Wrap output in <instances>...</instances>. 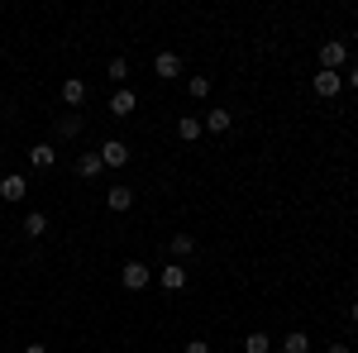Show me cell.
<instances>
[{
  "label": "cell",
  "instance_id": "obj_10",
  "mask_svg": "<svg viewBox=\"0 0 358 353\" xmlns=\"http://www.w3.org/2000/svg\"><path fill=\"white\" fill-rule=\"evenodd\" d=\"M101 172H106L101 153H77V177H82V182H96Z\"/></svg>",
  "mask_w": 358,
  "mask_h": 353
},
{
  "label": "cell",
  "instance_id": "obj_20",
  "mask_svg": "<svg viewBox=\"0 0 358 353\" xmlns=\"http://www.w3.org/2000/svg\"><path fill=\"white\" fill-rule=\"evenodd\" d=\"M124 77H129V57H110V82L124 86Z\"/></svg>",
  "mask_w": 358,
  "mask_h": 353
},
{
  "label": "cell",
  "instance_id": "obj_26",
  "mask_svg": "<svg viewBox=\"0 0 358 353\" xmlns=\"http://www.w3.org/2000/svg\"><path fill=\"white\" fill-rule=\"evenodd\" d=\"M349 315H354V325H358V301H354V305H349Z\"/></svg>",
  "mask_w": 358,
  "mask_h": 353
},
{
  "label": "cell",
  "instance_id": "obj_7",
  "mask_svg": "<svg viewBox=\"0 0 358 353\" xmlns=\"http://www.w3.org/2000/svg\"><path fill=\"white\" fill-rule=\"evenodd\" d=\"M158 282H163V291H182V287L192 282V272L182 268V263H167V268L158 272Z\"/></svg>",
  "mask_w": 358,
  "mask_h": 353
},
{
  "label": "cell",
  "instance_id": "obj_3",
  "mask_svg": "<svg viewBox=\"0 0 358 353\" xmlns=\"http://www.w3.org/2000/svg\"><path fill=\"white\" fill-rule=\"evenodd\" d=\"M310 86H315V96H320V101H330V96L344 91V72H325V67H320V72L310 77Z\"/></svg>",
  "mask_w": 358,
  "mask_h": 353
},
{
  "label": "cell",
  "instance_id": "obj_21",
  "mask_svg": "<svg viewBox=\"0 0 358 353\" xmlns=\"http://www.w3.org/2000/svg\"><path fill=\"white\" fill-rule=\"evenodd\" d=\"M210 96V77H192V101H206Z\"/></svg>",
  "mask_w": 358,
  "mask_h": 353
},
{
  "label": "cell",
  "instance_id": "obj_11",
  "mask_svg": "<svg viewBox=\"0 0 358 353\" xmlns=\"http://www.w3.org/2000/svg\"><path fill=\"white\" fill-rule=\"evenodd\" d=\"M53 163H57V148H53V143H34V148H29V167L48 172Z\"/></svg>",
  "mask_w": 358,
  "mask_h": 353
},
{
  "label": "cell",
  "instance_id": "obj_18",
  "mask_svg": "<svg viewBox=\"0 0 358 353\" xmlns=\"http://www.w3.org/2000/svg\"><path fill=\"white\" fill-rule=\"evenodd\" d=\"M273 349V339L263 334V329H253V334H244V353H268Z\"/></svg>",
  "mask_w": 358,
  "mask_h": 353
},
{
  "label": "cell",
  "instance_id": "obj_25",
  "mask_svg": "<svg viewBox=\"0 0 358 353\" xmlns=\"http://www.w3.org/2000/svg\"><path fill=\"white\" fill-rule=\"evenodd\" d=\"M24 353H48V349H43V344H24Z\"/></svg>",
  "mask_w": 358,
  "mask_h": 353
},
{
  "label": "cell",
  "instance_id": "obj_13",
  "mask_svg": "<svg viewBox=\"0 0 358 353\" xmlns=\"http://www.w3.org/2000/svg\"><path fill=\"white\" fill-rule=\"evenodd\" d=\"M201 129H210V134H229V110H224V106L206 110V120H201Z\"/></svg>",
  "mask_w": 358,
  "mask_h": 353
},
{
  "label": "cell",
  "instance_id": "obj_9",
  "mask_svg": "<svg viewBox=\"0 0 358 353\" xmlns=\"http://www.w3.org/2000/svg\"><path fill=\"white\" fill-rule=\"evenodd\" d=\"M134 106H138L134 91H129V86H115V96H110V115H120V120H124V115H134Z\"/></svg>",
  "mask_w": 358,
  "mask_h": 353
},
{
  "label": "cell",
  "instance_id": "obj_6",
  "mask_svg": "<svg viewBox=\"0 0 358 353\" xmlns=\"http://www.w3.org/2000/svg\"><path fill=\"white\" fill-rule=\"evenodd\" d=\"M153 77H158V82L182 77V57H177V53H158V57H153Z\"/></svg>",
  "mask_w": 358,
  "mask_h": 353
},
{
  "label": "cell",
  "instance_id": "obj_24",
  "mask_svg": "<svg viewBox=\"0 0 358 353\" xmlns=\"http://www.w3.org/2000/svg\"><path fill=\"white\" fill-rule=\"evenodd\" d=\"M325 353H354V349H349V344H330Z\"/></svg>",
  "mask_w": 358,
  "mask_h": 353
},
{
  "label": "cell",
  "instance_id": "obj_16",
  "mask_svg": "<svg viewBox=\"0 0 358 353\" xmlns=\"http://www.w3.org/2000/svg\"><path fill=\"white\" fill-rule=\"evenodd\" d=\"M177 134L187 138V143H196V138L206 134V129H201V120H196V115H182V120H177Z\"/></svg>",
  "mask_w": 358,
  "mask_h": 353
},
{
  "label": "cell",
  "instance_id": "obj_12",
  "mask_svg": "<svg viewBox=\"0 0 358 353\" xmlns=\"http://www.w3.org/2000/svg\"><path fill=\"white\" fill-rule=\"evenodd\" d=\"M62 101H67L72 110L86 106V82H82V77H67V82H62Z\"/></svg>",
  "mask_w": 358,
  "mask_h": 353
},
{
  "label": "cell",
  "instance_id": "obj_22",
  "mask_svg": "<svg viewBox=\"0 0 358 353\" xmlns=\"http://www.w3.org/2000/svg\"><path fill=\"white\" fill-rule=\"evenodd\" d=\"M182 353H210V344H206V339H192V344H187Z\"/></svg>",
  "mask_w": 358,
  "mask_h": 353
},
{
  "label": "cell",
  "instance_id": "obj_19",
  "mask_svg": "<svg viewBox=\"0 0 358 353\" xmlns=\"http://www.w3.org/2000/svg\"><path fill=\"white\" fill-rule=\"evenodd\" d=\"M282 353H310V339H306L301 329H292V334L282 339Z\"/></svg>",
  "mask_w": 358,
  "mask_h": 353
},
{
  "label": "cell",
  "instance_id": "obj_15",
  "mask_svg": "<svg viewBox=\"0 0 358 353\" xmlns=\"http://www.w3.org/2000/svg\"><path fill=\"white\" fill-rule=\"evenodd\" d=\"M24 234L29 239H43V234H48V215H43V210H29L24 215Z\"/></svg>",
  "mask_w": 358,
  "mask_h": 353
},
{
  "label": "cell",
  "instance_id": "obj_5",
  "mask_svg": "<svg viewBox=\"0 0 358 353\" xmlns=\"http://www.w3.org/2000/svg\"><path fill=\"white\" fill-rule=\"evenodd\" d=\"M24 196H29V182L20 177V172L0 177V201H10V206H15V201H24Z\"/></svg>",
  "mask_w": 358,
  "mask_h": 353
},
{
  "label": "cell",
  "instance_id": "obj_2",
  "mask_svg": "<svg viewBox=\"0 0 358 353\" xmlns=\"http://www.w3.org/2000/svg\"><path fill=\"white\" fill-rule=\"evenodd\" d=\"M120 282H124L129 291H143V287L153 282V268H148V263H138V258H129V263L120 268Z\"/></svg>",
  "mask_w": 358,
  "mask_h": 353
},
{
  "label": "cell",
  "instance_id": "obj_17",
  "mask_svg": "<svg viewBox=\"0 0 358 353\" xmlns=\"http://www.w3.org/2000/svg\"><path fill=\"white\" fill-rule=\"evenodd\" d=\"M167 248H172V258H192L196 239H192V234H172V244H167Z\"/></svg>",
  "mask_w": 358,
  "mask_h": 353
},
{
  "label": "cell",
  "instance_id": "obj_8",
  "mask_svg": "<svg viewBox=\"0 0 358 353\" xmlns=\"http://www.w3.org/2000/svg\"><path fill=\"white\" fill-rule=\"evenodd\" d=\"M129 206H134V187H110L106 191V210H110V215H124Z\"/></svg>",
  "mask_w": 358,
  "mask_h": 353
},
{
  "label": "cell",
  "instance_id": "obj_14",
  "mask_svg": "<svg viewBox=\"0 0 358 353\" xmlns=\"http://www.w3.org/2000/svg\"><path fill=\"white\" fill-rule=\"evenodd\" d=\"M53 134L57 138H77V134H82V115H57Z\"/></svg>",
  "mask_w": 358,
  "mask_h": 353
},
{
  "label": "cell",
  "instance_id": "obj_4",
  "mask_svg": "<svg viewBox=\"0 0 358 353\" xmlns=\"http://www.w3.org/2000/svg\"><path fill=\"white\" fill-rule=\"evenodd\" d=\"M96 153H101V163H106V167H124V163H129V158H134L124 138H110V143H101Z\"/></svg>",
  "mask_w": 358,
  "mask_h": 353
},
{
  "label": "cell",
  "instance_id": "obj_1",
  "mask_svg": "<svg viewBox=\"0 0 358 353\" xmlns=\"http://www.w3.org/2000/svg\"><path fill=\"white\" fill-rule=\"evenodd\" d=\"M344 62H349V43H344V38L320 43V67H325V72H344Z\"/></svg>",
  "mask_w": 358,
  "mask_h": 353
},
{
  "label": "cell",
  "instance_id": "obj_23",
  "mask_svg": "<svg viewBox=\"0 0 358 353\" xmlns=\"http://www.w3.org/2000/svg\"><path fill=\"white\" fill-rule=\"evenodd\" d=\"M344 82H349V86L358 91V67H349V77H344Z\"/></svg>",
  "mask_w": 358,
  "mask_h": 353
}]
</instances>
